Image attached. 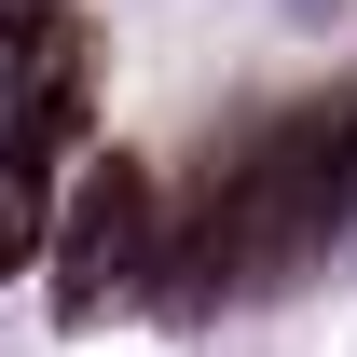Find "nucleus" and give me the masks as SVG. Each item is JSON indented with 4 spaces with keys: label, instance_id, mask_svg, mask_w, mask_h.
<instances>
[{
    "label": "nucleus",
    "instance_id": "nucleus-1",
    "mask_svg": "<svg viewBox=\"0 0 357 357\" xmlns=\"http://www.w3.org/2000/svg\"><path fill=\"white\" fill-rule=\"evenodd\" d=\"M42 248H55V303H69V316H96L110 289H137L151 248H165V192H151V165H110V151H96V165L69 178V206L42 220Z\"/></svg>",
    "mask_w": 357,
    "mask_h": 357
},
{
    "label": "nucleus",
    "instance_id": "nucleus-2",
    "mask_svg": "<svg viewBox=\"0 0 357 357\" xmlns=\"http://www.w3.org/2000/svg\"><path fill=\"white\" fill-rule=\"evenodd\" d=\"M42 220H55L42 151H14V137H0V275H28V261H42Z\"/></svg>",
    "mask_w": 357,
    "mask_h": 357
}]
</instances>
